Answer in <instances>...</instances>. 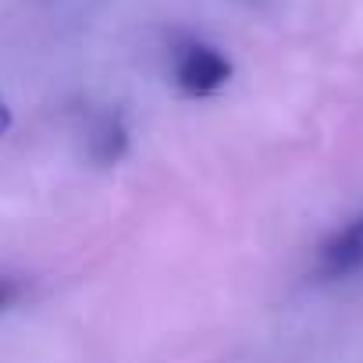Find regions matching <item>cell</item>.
Instances as JSON below:
<instances>
[{"label":"cell","instance_id":"cell-1","mask_svg":"<svg viewBox=\"0 0 363 363\" xmlns=\"http://www.w3.org/2000/svg\"><path fill=\"white\" fill-rule=\"evenodd\" d=\"M174 86L186 96H214L232 79V61L200 40H182L174 47Z\"/></svg>","mask_w":363,"mask_h":363},{"label":"cell","instance_id":"cell-5","mask_svg":"<svg viewBox=\"0 0 363 363\" xmlns=\"http://www.w3.org/2000/svg\"><path fill=\"white\" fill-rule=\"evenodd\" d=\"M8 132H11V107L0 100V139H4Z\"/></svg>","mask_w":363,"mask_h":363},{"label":"cell","instance_id":"cell-2","mask_svg":"<svg viewBox=\"0 0 363 363\" xmlns=\"http://www.w3.org/2000/svg\"><path fill=\"white\" fill-rule=\"evenodd\" d=\"M317 278L324 281H342L356 271H363V214L345 221L331 239L320 242L317 250Z\"/></svg>","mask_w":363,"mask_h":363},{"label":"cell","instance_id":"cell-3","mask_svg":"<svg viewBox=\"0 0 363 363\" xmlns=\"http://www.w3.org/2000/svg\"><path fill=\"white\" fill-rule=\"evenodd\" d=\"M128 150V128L118 114H100L89 128V157L96 164H118Z\"/></svg>","mask_w":363,"mask_h":363},{"label":"cell","instance_id":"cell-4","mask_svg":"<svg viewBox=\"0 0 363 363\" xmlns=\"http://www.w3.org/2000/svg\"><path fill=\"white\" fill-rule=\"evenodd\" d=\"M22 281L18 278H0V310H8V306H15L18 299H22Z\"/></svg>","mask_w":363,"mask_h":363}]
</instances>
